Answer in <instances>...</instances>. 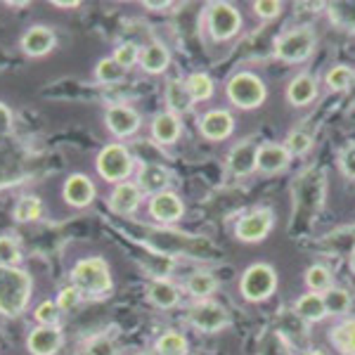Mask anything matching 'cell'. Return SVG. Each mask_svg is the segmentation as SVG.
Listing matches in <instances>:
<instances>
[{
  "label": "cell",
  "mask_w": 355,
  "mask_h": 355,
  "mask_svg": "<svg viewBox=\"0 0 355 355\" xmlns=\"http://www.w3.org/2000/svg\"><path fill=\"white\" fill-rule=\"evenodd\" d=\"M33 294L31 275L17 266H0V315L19 318Z\"/></svg>",
  "instance_id": "cell-1"
},
{
  "label": "cell",
  "mask_w": 355,
  "mask_h": 355,
  "mask_svg": "<svg viewBox=\"0 0 355 355\" xmlns=\"http://www.w3.org/2000/svg\"><path fill=\"white\" fill-rule=\"evenodd\" d=\"M71 284L83 296H102L112 291L114 279L107 261L100 256H90V259H81L71 268Z\"/></svg>",
  "instance_id": "cell-2"
},
{
  "label": "cell",
  "mask_w": 355,
  "mask_h": 355,
  "mask_svg": "<svg viewBox=\"0 0 355 355\" xmlns=\"http://www.w3.org/2000/svg\"><path fill=\"white\" fill-rule=\"evenodd\" d=\"M225 95L234 107L249 112V110H259L263 102H266L268 88H266V83H263V78L256 76V73L237 71L234 76H230V81L225 83Z\"/></svg>",
  "instance_id": "cell-3"
},
{
  "label": "cell",
  "mask_w": 355,
  "mask_h": 355,
  "mask_svg": "<svg viewBox=\"0 0 355 355\" xmlns=\"http://www.w3.org/2000/svg\"><path fill=\"white\" fill-rule=\"evenodd\" d=\"M277 289V272L270 263H251L239 277V294L249 303L268 301Z\"/></svg>",
  "instance_id": "cell-4"
},
{
  "label": "cell",
  "mask_w": 355,
  "mask_h": 355,
  "mask_svg": "<svg viewBox=\"0 0 355 355\" xmlns=\"http://www.w3.org/2000/svg\"><path fill=\"white\" fill-rule=\"evenodd\" d=\"M133 154L121 142H112V145H105L100 150L95 159V168L100 173L102 180L112 182V185H119V182H125L133 173Z\"/></svg>",
  "instance_id": "cell-5"
},
{
  "label": "cell",
  "mask_w": 355,
  "mask_h": 355,
  "mask_svg": "<svg viewBox=\"0 0 355 355\" xmlns=\"http://www.w3.org/2000/svg\"><path fill=\"white\" fill-rule=\"evenodd\" d=\"M315 50V31L311 26H296L291 31L282 33L275 41V57L287 64L306 62Z\"/></svg>",
  "instance_id": "cell-6"
},
{
  "label": "cell",
  "mask_w": 355,
  "mask_h": 355,
  "mask_svg": "<svg viewBox=\"0 0 355 355\" xmlns=\"http://www.w3.org/2000/svg\"><path fill=\"white\" fill-rule=\"evenodd\" d=\"M206 28L214 41H230L242 28V15L232 3H211L206 8Z\"/></svg>",
  "instance_id": "cell-7"
},
{
  "label": "cell",
  "mask_w": 355,
  "mask_h": 355,
  "mask_svg": "<svg viewBox=\"0 0 355 355\" xmlns=\"http://www.w3.org/2000/svg\"><path fill=\"white\" fill-rule=\"evenodd\" d=\"M187 322L192 324L197 331L204 334H216V331L225 329L230 324L227 311L214 299H204V301H194L187 311Z\"/></svg>",
  "instance_id": "cell-8"
},
{
  "label": "cell",
  "mask_w": 355,
  "mask_h": 355,
  "mask_svg": "<svg viewBox=\"0 0 355 355\" xmlns=\"http://www.w3.org/2000/svg\"><path fill=\"white\" fill-rule=\"evenodd\" d=\"M275 223V214L268 206H259V209H251L249 214L239 216L237 225H234V234H237L239 242L256 244L270 234Z\"/></svg>",
  "instance_id": "cell-9"
},
{
  "label": "cell",
  "mask_w": 355,
  "mask_h": 355,
  "mask_svg": "<svg viewBox=\"0 0 355 355\" xmlns=\"http://www.w3.org/2000/svg\"><path fill=\"white\" fill-rule=\"evenodd\" d=\"M62 346H64V334L57 324H38L26 336V348L31 355H57Z\"/></svg>",
  "instance_id": "cell-10"
},
{
  "label": "cell",
  "mask_w": 355,
  "mask_h": 355,
  "mask_svg": "<svg viewBox=\"0 0 355 355\" xmlns=\"http://www.w3.org/2000/svg\"><path fill=\"white\" fill-rule=\"evenodd\" d=\"M147 209H150L152 218L162 223V225H173V223H178L185 216V202L171 190L152 194Z\"/></svg>",
  "instance_id": "cell-11"
},
{
  "label": "cell",
  "mask_w": 355,
  "mask_h": 355,
  "mask_svg": "<svg viewBox=\"0 0 355 355\" xmlns=\"http://www.w3.org/2000/svg\"><path fill=\"white\" fill-rule=\"evenodd\" d=\"M105 125H107V130H110L114 137L123 140V137H130V135H135L137 130H140L142 119H140V114L133 110V107L114 105L105 114Z\"/></svg>",
  "instance_id": "cell-12"
},
{
  "label": "cell",
  "mask_w": 355,
  "mask_h": 355,
  "mask_svg": "<svg viewBox=\"0 0 355 355\" xmlns=\"http://www.w3.org/2000/svg\"><path fill=\"white\" fill-rule=\"evenodd\" d=\"M291 152L279 142H263L259 145V154H256V171L266 175L282 173L284 168H289L291 164Z\"/></svg>",
  "instance_id": "cell-13"
},
{
  "label": "cell",
  "mask_w": 355,
  "mask_h": 355,
  "mask_svg": "<svg viewBox=\"0 0 355 355\" xmlns=\"http://www.w3.org/2000/svg\"><path fill=\"white\" fill-rule=\"evenodd\" d=\"M234 130V116L227 110H209L199 119V133L211 142L230 137Z\"/></svg>",
  "instance_id": "cell-14"
},
{
  "label": "cell",
  "mask_w": 355,
  "mask_h": 355,
  "mask_svg": "<svg viewBox=\"0 0 355 355\" xmlns=\"http://www.w3.org/2000/svg\"><path fill=\"white\" fill-rule=\"evenodd\" d=\"M62 194H64V202L69 206H73V209H85V206H90L95 199V182L83 173H73L67 178Z\"/></svg>",
  "instance_id": "cell-15"
},
{
  "label": "cell",
  "mask_w": 355,
  "mask_h": 355,
  "mask_svg": "<svg viewBox=\"0 0 355 355\" xmlns=\"http://www.w3.org/2000/svg\"><path fill=\"white\" fill-rule=\"evenodd\" d=\"M142 194L145 192L137 187V182H130V180L119 182V185H114V192L110 197V209L114 214H121V216L135 214L142 204Z\"/></svg>",
  "instance_id": "cell-16"
},
{
  "label": "cell",
  "mask_w": 355,
  "mask_h": 355,
  "mask_svg": "<svg viewBox=\"0 0 355 355\" xmlns=\"http://www.w3.org/2000/svg\"><path fill=\"white\" fill-rule=\"evenodd\" d=\"M57 36L53 28L48 26H31L28 31L21 36V50L28 57H45L55 50Z\"/></svg>",
  "instance_id": "cell-17"
},
{
  "label": "cell",
  "mask_w": 355,
  "mask_h": 355,
  "mask_svg": "<svg viewBox=\"0 0 355 355\" xmlns=\"http://www.w3.org/2000/svg\"><path fill=\"white\" fill-rule=\"evenodd\" d=\"M147 299L154 308H162V311H171L180 303L182 294L178 289L175 282H171L168 277H154L150 284H147Z\"/></svg>",
  "instance_id": "cell-18"
},
{
  "label": "cell",
  "mask_w": 355,
  "mask_h": 355,
  "mask_svg": "<svg viewBox=\"0 0 355 355\" xmlns=\"http://www.w3.org/2000/svg\"><path fill=\"white\" fill-rule=\"evenodd\" d=\"M150 133L154 137V142H159V145H164V147L175 145L178 137H180V133H182L180 116H178V114H173V112L157 114V116L152 119Z\"/></svg>",
  "instance_id": "cell-19"
},
{
  "label": "cell",
  "mask_w": 355,
  "mask_h": 355,
  "mask_svg": "<svg viewBox=\"0 0 355 355\" xmlns=\"http://www.w3.org/2000/svg\"><path fill=\"white\" fill-rule=\"evenodd\" d=\"M256 154H259V145L251 140L237 142V145L230 150V157H227V168L234 175H249L256 171Z\"/></svg>",
  "instance_id": "cell-20"
},
{
  "label": "cell",
  "mask_w": 355,
  "mask_h": 355,
  "mask_svg": "<svg viewBox=\"0 0 355 355\" xmlns=\"http://www.w3.org/2000/svg\"><path fill=\"white\" fill-rule=\"evenodd\" d=\"M318 81H315V76L311 73H299V76H294L287 85V100L289 105L294 107H308L313 105L315 100H318Z\"/></svg>",
  "instance_id": "cell-21"
},
{
  "label": "cell",
  "mask_w": 355,
  "mask_h": 355,
  "mask_svg": "<svg viewBox=\"0 0 355 355\" xmlns=\"http://www.w3.org/2000/svg\"><path fill=\"white\" fill-rule=\"evenodd\" d=\"M171 185V171L164 168L159 164H145L137 173V187L142 192L152 194H159V192H166Z\"/></svg>",
  "instance_id": "cell-22"
},
{
  "label": "cell",
  "mask_w": 355,
  "mask_h": 355,
  "mask_svg": "<svg viewBox=\"0 0 355 355\" xmlns=\"http://www.w3.org/2000/svg\"><path fill=\"white\" fill-rule=\"evenodd\" d=\"M140 67L145 73H164L171 67V50L164 43H147L140 50Z\"/></svg>",
  "instance_id": "cell-23"
},
{
  "label": "cell",
  "mask_w": 355,
  "mask_h": 355,
  "mask_svg": "<svg viewBox=\"0 0 355 355\" xmlns=\"http://www.w3.org/2000/svg\"><path fill=\"white\" fill-rule=\"evenodd\" d=\"M166 107H168V112H173V114H187V112H192V107H194V100H192V95H190V90H187V85L182 78H171L168 83H166Z\"/></svg>",
  "instance_id": "cell-24"
},
{
  "label": "cell",
  "mask_w": 355,
  "mask_h": 355,
  "mask_svg": "<svg viewBox=\"0 0 355 355\" xmlns=\"http://www.w3.org/2000/svg\"><path fill=\"white\" fill-rule=\"evenodd\" d=\"M294 313L299 315L303 322H320V320L327 318V306H324L322 294H308L299 296V301L294 303Z\"/></svg>",
  "instance_id": "cell-25"
},
{
  "label": "cell",
  "mask_w": 355,
  "mask_h": 355,
  "mask_svg": "<svg viewBox=\"0 0 355 355\" xmlns=\"http://www.w3.org/2000/svg\"><path fill=\"white\" fill-rule=\"evenodd\" d=\"M187 294L197 301H204V299H211V296L218 291V279L214 277V272L209 270H199L187 277Z\"/></svg>",
  "instance_id": "cell-26"
},
{
  "label": "cell",
  "mask_w": 355,
  "mask_h": 355,
  "mask_svg": "<svg viewBox=\"0 0 355 355\" xmlns=\"http://www.w3.org/2000/svg\"><path fill=\"white\" fill-rule=\"evenodd\" d=\"M329 341L343 355H355V318L343 320L329 329Z\"/></svg>",
  "instance_id": "cell-27"
},
{
  "label": "cell",
  "mask_w": 355,
  "mask_h": 355,
  "mask_svg": "<svg viewBox=\"0 0 355 355\" xmlns=\"http://www.w3.org/2000/svg\"><path fill=\"white\" fill-rule=\"evenodd\" d=\"M154 353L157 355H187L190 353V341H187L185 334L175 329L164 331L162 336L154 343Z\"/></svg>",
  "instance_id": "cell-28"
},
{
  "label": "cell",
  "mask_w": 355,
  "mask_h": 355,
  "mask_svg": "<svg viewBox=\"0 0 355 355\" xmlns=\"http://www.w3.org/2000/svg\"><path fill=\"white\" fill-rule=\"evenodd\" d=\"M185 85H187V90H190L194 102H206V100H211L214 93H216L214 78H211L209 73H204V71L190 73V76L185 78Z\"/></svg>",
  "instance_id": "cell-29"
},
{
  "label": "cell",
  "mask_w": 355,
  "mask_h": 355,
  "mask_svg": "<svg viewBox=\"0 0 355 355\" xmlns=\"http://www.w3.org/2000/svg\"><path fill=\"white\" fill-rule=\"evenodd\" d=\"M41 214H43V202L36 194H24V197H19L12 211L17 223H33L41 218Z\"/></svg>",
  "instance_id": "cell-30"
},
{
  "label": "cell",
  "mask_w": 355,
  "mask_h": 355,
  "mask_svg": "<svg viewBox=\"0 0 355 355\" xmlns=\"http://www.w3.org/2000/svg\"><path fill=\"white\" fill-rule=\"evenodd\" d=\"M322 299H324V306H327V315H346L353 306L351 291L343 289V287H336V284L324 291Z\"/></svg>",
  "instance_id": "cell-31"
},
{
  "label": "cell",
  "mask_w": 355,
  "mask_h": 355,
  "mask_svg": "<svg viewBox=\"0 0 355 355\" xmlns=\"http://www.w3.org/2000/svg\"><path fill=\"white\" fill-rule=\"evenodd\" d=\"M306 287L313 291V294H324L329 287H334V279H331V272L327 266L322 263H313L306 270Z\"/></svg>",
  "instance_id": "cell-32"
},
{
  "label": "cell",
  "mask_w": 355,
  "mask_h": 355,
  "mask_svg": "<svg viewBox=\"0 0 355 355\" xmlns=\"http://www.w3.org/2000/svg\"><path fill=\"white\" fill-rule=\"evenodd\" d=\"M125 69L119 64L114 57H102L100 62L95 64V78L100 83H105V85H112V83H121L123 78H125Z\"/></svg>",
  "instance_id": "cell-33"
},
{
  "label": "cell",
  "mask_w": 355,
  "mask_h": 355,
  "mask_svg": "<svg viewBox=\"0 0 355 355\" xmlns=\"http://www.w3.org/2000/svg\"><path fill=\"white\" fill-rule=\"evenodd\" d=\"M327 12L331 24L355 33V3H329Z\"/></svg>",
  "instance_id": "cell-34"
},
{
  "label": "cell",
  "mask_w": 355,
  "mask_h": 355,
  "mask_svg": "<svg viewBox=\"0 0 355 355\" xmlns=\"http://www.w3.org/2000/svg\"><path fill=\"white\" fill-rule=\"evenodd\" d=\"M351 81H353V69L346 64H334L324 73V83H327L331 93H346Z\"/></svg>",
  "instance_id": "cell-35"
},
{
  "label": "cell",
  "mask_w": 355,
  "mask_h": 355,
  "mask_svg": "<svg viewBox=\"0 0 355 355\" xmlns=\"http://www.w3.org/2000/svg\"><path fill=\"white\" fill-rule=\"evenodd\" d=\"M140 50H142L140 45L125 41V43H121V45H116V48H114L112 57L125 69V71H130V69H133L135 64H140Z\"/></svg>",
  "instance_id": "cell-36"
},
{
  "label": "cell",
  "mask_w": 355,
  "mask_h": 355,
  "mask_svg": "<svg viewBox=\"0 0 355 355\" xmlns=\"http://www.w3.org/2000/svg\"><path fill=\"white\" fill-rule=\"evenodd\" d=\"M19 242L10 234H0V266H19Z\"/></svg>",
  "instance_id": "cell-37"
},
{
  "label": "cell",
  "mask_w": 355,
  "mask_h": 355,
  "mask_svg": "<svg viewBox=\"0 0 355 355\" xmlns=\"http://www.w3.org/2000/svg\"><path fill=\"white\" fill-rule=\"evenodd\" d=\"M60 313H62V308L57 306V301L45 299V301L38 303L36 311H33V320H36L38 324H57Z\"/></svg>",
  "instance_id": "cell-38"
},
{
  "label": "cell",
  "mask_w": 355,
  "mask_h": 355,
  "mask_svg": "<svg viewBox=\"0 0 355 355\" xmlns=\"http://www.w3.org/2000/svg\"><path fill=\"white\" fill-rule=\"evenodd\" d=\"M83 355H119V346L110 336H93L85 343Z\"/></svg>",
  "instance_id": "cell-39"
},
{
  "label": "cell",
  "mask_w": 355,
  "mask_h": 355,
  "mask_svg": "<svg viewBox=\"0 0 355 355\" xmlns=\"http://www.w3.org/2000/svg\"><path fill=\"white\" fill-rule=\"evenodd\" d=\"M284 147L291 152V157H296V154H306L313 147V135L306 133V130H291L287 142H284Z\"/></svg>",
  "instance_id": "cell-40"
},
{
  "label": "cell",
  "mask_w": 355,
  "mask_h": 355,
  "mask_svg": "<svg viewBox=\"0 0 355 355\" xmlns=\"http://www.w3.org/2000/svg\"><path fill=\"white\" fill-rule=\"evenodd\" d=\"M339 168L346 178L355 180V142H348L339 154Z\"/></svg>",
  "instance_id": "cell-41"
},
{
  "label": "cell",
  "mask_w": 355,
  "mask_h": 355,
  "mask_svg": "<svg viewBox=\"0 0 355 355\" xmlns=\"http://www.w3.org/2000/svg\"><path fill=\"white\" fill-rule=\"evenodd\" d=\"M81 291H78L76 287H73V284H69V287H64L60 291V294H57V306L62 308V311H71V308H76L78 303H81Z\"/></svg>",
  "instance_id": "cell-42"
},
{
  "label": "cell",
  "mask_w": 355,
  "mask_h": 355,
  "mask_svg": "<svg viewBox=\"0 0 355 355\" xmlns=\"http://www.w3.org/2000/svg\"><path fill=\"white\" fill-rule=\"evenodd\" d=\"M254 12L261 19H275V17L282 15V3H277V0H259V3H254Z\"/></svg>",
  "instance_id": "cell-43"
},
{
  "label": "cell",
  "mask_w": 355,
  "mask_h": 355,
  "mask_svg": "<svg viewBox=\"0 0 355 355\" xmlns=\"http://www.w3.org/2000/svg\"><path fill=\"white\" fill-rule=\"evenodd\" d=\"M15 128V119H12V112H10L8 105H3L0 102V137L10 135Z\"/></svg>",
  "instance_id": "cell-44"
},
{
  "label": "cell",
  "mask_w": 355,
  "mask_h": 355,
  "mask_svg": "<svg viewBox=\"0 0 355 355\" xmlns=\"http://www.w3.org/2000/svg\"><path fill=\"white\" fill-rule=\"evenodd\" d=\"M145 8L147 10H166V8H171V3H164V0H147Z\"/></svg>",
  "instance_id": "cell-45"
},
{
  "label": "cell",
  "mask_w": 355,
  "mask_h": 355,
  "mask_svg": "<svg viewBox=\"0 0 355 355\" xmlns=\"http://www.w3.org/2000/svg\"><path fill=\"white\" fill-rule=\"evenodd\" d=\"M55 8H78V5H81V3H78V0H71V3H69V0H55Z\"/></svg>",
  "instance_id": "cell-46"
},
{
  "label": "cell",
  "mask_w": 355,
  "mask_h": 355,
  "mask_svg": "<svg viewBox=\"0 0 355 355\" xmlns=\"http://www.w3.org/2000/svg\"><path fill=\"white\" fill-rule=\"evenodd\" d=\"M346 95H348V97H351V100L355 102V71H353V81H351V85H348Z\"/></svg>",
  "instance_id": "cell-47"
},
{
  "label": "cell",
  "mask_w": 355,
  "mask_h": 355,
  "mask_svg": "<svg viewBox=\"0 0 355 355\" xmlns=\"http://www.w3.org/2000/svg\"><path fill=\"white\" fill-rule=\"evenodd\" d=\"M301 355H324V351H320V348H311V351H303Z\"/></svg>",
  "instance_id": "cell-48"
},
{
  "label": "cell",
  "mask_w": 355,
  "mask_h": 355,
  "mask_svg": "<svg viewBox=\"0 0 355 355\" xmlns=\"http://www.w3.org/2000/svg\"><path fill=\"white\" fill-rule=\"evenodd\" d=\"M351 270L355 272V251H353V254H351Z\"/></svg>",
  "instance_id": "cell-49"
},
{
  "label": "cell",
  "mask_w": 355,
  "mask_h": 355,
  "mask_svg": "<svg viewBox=\"0 0 355 355\" xmlns=\"http://www.w3.org/2000/svg\"><path fill=\"white\" fill-rule=\"evenodd\" d=\"M137 355H157L154 351H142V353H137Z\"/></svg>",
  "instance_id": "cell-50"
},
{
  "label": "cell",
  "mask_w": 355,
  "mask_h": 355,
  "mask_svg": "<svg viewBox=\"0 0 355 355\" xmlns=\"http://www.w3.org/2000/svg\"><path fill=\"white\" fill-rule=\"evenodd\" d=\"M187 355H190V353H187Z\"/></svg>",
  "instance_id": "cell-51"
}]
</instances>
